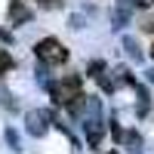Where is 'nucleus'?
I'll use <instances>...</instances> for the list:
<instances>
[{"mask_svg":"<svg viewBox=\"0 0 154 154\" xmlns=\"http://www.w3.org/2000/svg\"><path fill=\"white\" fill-rule=\"evenodd\" d=\"M83 133H86V145L99 148L102 136H105V120H102V102L96 96H89V105H86V114H83Z\"/></svg>","mask_w":154,"mask_h":154,"instance_id":"obj_2","label":"nucleus"},{"mask_svg":"<svg viewBox=\"0 0 154 154\" xmlns=\"http://www.w3.org/2000/svg\"><path fill=\"white\" fill-rule=\"evenodd\" d=\"M71 28H83V16H71Z\"/></svg>","mask_w":154,"mask_h":154,"instance_id":"obj_14","label":"nucleus"},{"mask_svg":"<svg viewBox=\"0 0 154 154\" xmlns=\"http://www.w3.org/2000/svg\"><path fill=\"white\" fill-rule=\"evenodd\" d=\"M111 154H117V151H111Z\"/></svg>","mask_w":154,"mask_h":154,"instance_id":"obj_20","label":"nucleus"},{"mask_svg":"<svg viewBox=\"0 0 154 154\" xmlns=\"http://www.w3.org/2000/svg\"><path fill=\"white\" fill-rule=\"evenodd\" d=\"M108 130H111V136H114V139H117V142H126V136H123V130H120V126H117V123H114V120L108 123Z\"/></svg>","mask_w":154,"mask_h":154,"instance_id":"obj_13","label":"nucleus"},{"mask_svg":"<svg viewBox=\"0 0 154 154\" xmlns=\"http://www.w3.org/2000/svg\"><path fill=\"white\" fill-rule=\"evenodd\" d=\"M12 65H16V62H12V56H9V53H0V74L9 71Z\"/></svg>","mask_w":154,"mask_h":154,"instance_id":"obj_11","label":"nucleus"},{"mask_svg":"<svg viewBox=\"0 0 154 154\" xmlns=\"http://www.w3.org/2000/svg\"><path fill=\"white\" fill-rule=\"evenodd\" d=\"M136 6H154V0H136Z\"/></svg>","mask_w":154,"mask_h":154,"instance_id":"obj_18","label":"nucleus"},{"mask_svg":"<svg viewBox=\"0 0 154 154\" xmlns=\"http://www.w3.org/2000/svg\"><path fill=\"white\" fill-rule=\"evenodd\" d=\"M6 142L12 145V151H22V139H19V133L12 130V126H9V130H6Z\"/></svg>","mask_w":154,"mask_h":154,"instance_id":"obj_9","label":"nucleus"},{"mask_svg":"<svg viewBox=\"0 0 154 154\" xmlns=\"http://www.w3.org/2000/svg\"><path fill=\"white\" fill-rule=\"evenodd\" d=\"M133 89L139 93V114H148V102H151V99H148V89H145L142 83H136Z\"/></svg>","mask_w":154,"mask_h":154,"instance_id":"obj_7","label":"nucleus"},{"mask_svg":"<svg viewBox=\"0 0 154 154\" xmlns=\"http://www.w3.org/2000/svg\"><path fill=\"white\" fill-rule=\"evenodd\" d=\"M133 3H136V0H117V6H120V9H130Z\"/></svg>","mask_w":154,"mask_h":154,"instance_id":"obj_15","label":"nucleus"},{"mask_svg":"<svg viewBox=\"0 0 154 154\" xmlns=\"http://www.w3.org/2000/svg\"><path fill=\"white\" fill-rule=\"evenodd\" d=\"M126 145H130L133 154H139V148H142V136H139V133H130V136H126Z\"/></svg>","mask_w":154,"mask_h":154,"instance_id":"obj_10","label":"nucleus"},{"mask_svg":"<svg viewBox=\"0 0 154 154\" xmlns=\"http://www.w3.org/2000/svg\"><path fill=\"white\" fill-rule=\"evenodd\" d=\"M25 123H28V133L40 139L46 130H49V123H56V114L53 111H28L25 114Z\"/></svg>","mask_w":154,"mask_h":154,"instance_id":"obj_4","label":"nucleus"},{"mask_svg":"<svg viewBox=\"0 0 154 154\" xmlns=\"http://www.w3.org/2000/svg\"><path fill=\"white\" fill-rule=\"evenodd\" d=\"M105 74V62H93L89 65V77H102Z\"/></svg>","mask_w":154,"mask_h":154,"instance_id":"obj_12","label":"nucleus"},{"mask_svg":"<svg viewBox=\"0 0 154 154\" xmlns=\"http://www.w3.org/2000/svg\"><path fill=\"white\" fill-rule=\"evenodd\" d=\"M9 22L12 25H25L31 22V9L22 3V0H9Z\"/></svg>","mask_w":154,"mask_h":154,"instance_id":"obj_5","label":"nucleus"},{"mask_svg":"<svg viewBox=\"0 0 154 154\" xmlns=\"http://www.w3.org/2000/svg\"><path fill=\"white\" fill-rule=\"evenodd\" d=\"M34 56H37L40 65H65L68 62V49H65L62 40H56V37H43V40H37Z\"/></svg>","mask_w":154,"mask_h":154,"instance_id":"obj_3","label":"nucleus"},{"mask_svg":"<svg viewBox=\"0 0 154 154\" xmlns=\"http://www.w3.org/2000/svg\"><path fill=\"white\" fill-rule=\"evenodd\" d=\"M0 40H3V43H12V34H9V31H0Z\"/></svg>","mask_w":154,"mask_h":154,"instance_id":"obj_16","label":"nucleus"},{"mask_svg":"<svg viewBox=\"0 0 154 154\" xmlns=\"http://www.w3.org/2000/svg\"><path fill=\"white\" fill-rule=\"evenodd\" d=\"M46 93L53 96V102L71 108L77 99H83V77H80V74H68V77H62L59 83H49Z\"/></svg>","mask_w":154,"mask_h":154,"instance_id":"obj_1","label":"nucleus"},{"mask_svg":"<svg viewBox=\"0 0 154 154\" xmlns=\"http://www.w3.org/2000/svg\"><path fill=\"white\" fill-rule=\"evenodd\" d=\"M151 59H154V46H151Z\"/></svg>","mask_w":154,"mask_h":154,"instance_id":"obj_19","label":"nucleus"},{"mask_svg":"<svg viewBox=\"0 0 154 154\" xmlns=\"http://www.w3.org/2000/svg\"><path fill=\"white\" fill-rule=\"evenodd\" d=\"M126 22H130V9H120L117 6V9L111 12V28H123Z\"/></svg>","mask_w":154,"mask_h":154,"instance_id":"obj_6","label":"nucleus"},{"mask_svg":"<svg viewBox=\"0 0 154 154\" xmlns=\"http://www.w3.org/2000/svg\"><path fill=\"white\" fill-rule=\"evenodd\" d=\"M123 49H126V53H130V56H133L136 62L142 59V53H139V43L133 40V37H123Z\"/></svg>","mask_w":154,"mask_h":154,"instance_id":"obj_8","label":"nucleus"},{"mask_svg":"<svg viewBox=\"0 0 154 154\" xmlns=\"http://www.w3.org/2000/svg\"><path fill=\"white\" fill-rule=\"evenodd\" d=\"M40 6H59V0H37Z\"/></svg>","mask_w":154,"mask_h":154,"instance_id":"obj_17","label":"nucleus"}]
</instances>
